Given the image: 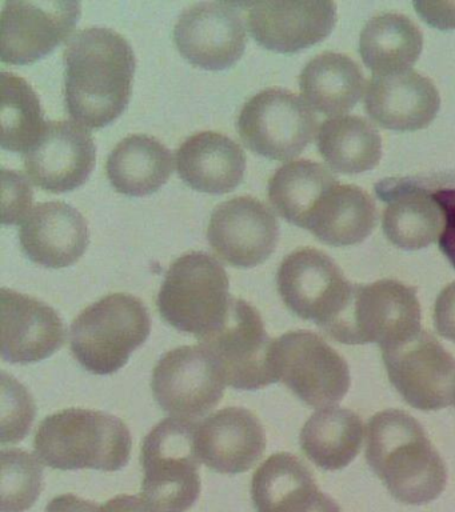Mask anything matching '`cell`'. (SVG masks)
Returning <instances> with one entry per match:
<instances>
[{
  "instance_id": "obj_1",
  "label": "cell",
  "mask_w": 455,
  "mask_h": 512,
  "mask_svg": "<svg viewBox=\"0 0 455 512\" xmlns=\"http://www.w3.org/2000/svg\"><path fill=\"white\" fill-rule=\"evenodd\" d=\"M63 59L71 118L91 130L118 119L130 102L137 67L130 43L110 28H86L67 43Z\"/></svg>"
},
{
  "instance_id": "obj_2",
  "label": "cell",
  "mask_w": 455,
  "mask_h": 512,
  "mask_svg": "<svg viewBox=\"0 0 455 512\" xmlns=\"http://www.w3.org/2000/svg\"><path fill=\"white\" fill-rule=\"evenodd\" d=\"M366 460L399 502H433L446 487L447 471L421 423L401 410L378 412L367 424Z\"/></svg>"
},
{
  "instance_id": "obj_3",
  "label": "cell",
  "mask_w": 455,
  "mask_h": 512,
  "mask_svg": "<svg viewBox=\"0 0 455 512\" xmlns=\"http://www.w3.org/2000/svg\"><path fill=\"white\" fill-rule=\"evenodd\" d=\"M34 447L41 463L55 470L114 472L129 463L133 439L118 416L67 408L43 420Z\"/></svg>"
},
{
  "instance_id": "obj_4",
  "label": "cell",
  "mask_w": 455,
  "mask_h": 512,
  "mask_svg": "<svg viewBox=\"0 0 455 512\" xmlns=\"http://www.w3.org/2000/svg\"><path fill=\"white\" fill-rule=\"evenodd\" d=\"M229 275L213 255L193 251L175 260L157 296L159 314L178 331L201 340L229 315Z\"/></svg>"
},
{
  "instance_id": "obj_5",
  "label": "cell",
  "mask_w": 455,
  "mask_h": 512,
  "mask_svg": "<svg viewBox=\"0 0 455 512\" xmlns=\"http://www.w3.org/2000/svg\"><path fill=\"white\" fill-rule=\"evenodd\" d=\"M150 332L151 319L142 300L129 294L107 295L71 324V352L91 374H115Z\"/></svg>"
},
{
  "instance_id": "obj_6",
  "label": "cell",
  "mask_w": 455,
  "mask_h": 512,
  "mask_svg": "<svg viewBox=\"0 0 455 512\" xmlns=\"http://www.w3.org/2000/svg\"><path fill=\"white\" fill-rule=\"evenodd\" d=\"M197 423L167 418L147 434L142 446V496L157 512H186L201 495Z\"/></svg>"
},
{
  "instance_id": "obj_7",
  "label": "cell",
  "mask_w": 455,
  "mask_h": 512,
  "mask_svg": "<svg viewBox=\"0 0 455 512\" xmlns=\"http://www.w3.org/2000/svg\"><path fill=\"white\" fill-rule=\"evenodd\" d=\"M421 330L417 288L382 279L355 286L349 308L326 334L339 343H377L385 350Z\"/></svg>"
},
{
  "instance_id": "obj_8",
  "label": "cell",
  "mask_w": 455,
  "mask_h": 512,
  "mask_svg": "<svg viewBox=\"0 0 455 512\" xmlns=\"http://www.w3.org/2000/svg\"><path fill=\"white\" fill-rule=\"evenodd\" d=\"M221 367L229 386L255 391L278 382L274 343L258 310L234 298L225 322L199 340Z\"/></svg>"
},
{
  "instance_id": "obj_9",
  "label": "cell",
  "mask_w": 455,
  "mask_h": 512,
  "mask_svg": "<svg viewBox=\"0 0 455 512\" xmlns=\"http://www.w3.org/2000/svg\"><path fill=\"white\" fill-rule=\"evenodd\" d=\"M238 132L255 154L285 162L297 158L313 142L318 120L301 96L283 88H267L243 106Z\"/></svg>"
},
{
  "instance_id": "obj_10",
  "label": "cell",
  "mask_w": 455,
  "mask_h": 512,
  "mask_svg": "<svg viewBox=\"0 0 455 512\" xmlns=\"http://www.w3.org/2000/svg\"><path fill=\"white\" fill-rule=\"evenodd\" d=\"M277 284L287 308L325 332L345 314L355 288L329 255L307 247L283 259Z\"/></svg>"
},
{
  "instance_id": "obj_11",
  "label": "cell",
  "mask_w": 455,
  "mask_h": 512,
  "mask_svg": "<svg viewBox=\"0 0 455 512\" xmlns=\"http://www.w3.org/2000/svg\"><path fill=\"white\" fill-rule=\"evenodd\" d=\"M274 364L278 380L309 407H333L349 391L346 360L314 332L291 331L275 339Z\"/></svg>"
},
{
  "instance_id": "obj_12",
  "label": "cell",
  "mask_w": 455,
  "mask_h": 512,
  "mask_svg": "<svg viewBox=\"0 0 455 512\" xmlns=\"http://www.w3.org/2000/svg\"><path fill=\"white\" fill-rule=\"evenodd\" d=\"M390 382L410 406L435 411L455 403V359L429 332L382 350Z\"/></svg>"
},
{
  "instance_id": "obj_13",
  "label": "cell",
  "mask_w": 455,
  "mask_h": 512,
  "mask_svg": "<svg viewBox=\"0 0 455 512\" xmlns=\"http://www.w3.org/2000/svg\"><path fill=\"white\" fill-rule=\"evenodd\" d=\"M226 379L210 352L183 346L163 355L154 368L151 388L163 411L177 418H199L222 399Z\"/></svg>"
},
{
  "instance_id": "obj_14",
  "label": "cell",
  "mask_w": 455,
  "mask_h": 512,
  "mask_svg": "<svg viewBox=\"0 0 455 512\" xmlns=\"http://www.w3.org/2000/svg\"><path fill=\"white\" fill-rule=\"evenodd\" d=\"M81 14L78 2H6L0 19L2 62H38L73 34Z\"/></svg>"
},
{
  "instance_id": "obj_15",
  "label": "cell",
  "mask_w": 455,
  "mask_h": 512,
  "mask_svg": "<svg viewBox=\"0 0 455 512\" xmlns=\"http://www.w3.org/2000/svg\"><path fill=\"white\" fill-rule=\"evenodd\" d=\"M235 3L202 2L186 8L174 28L183 58L203 70L234 66L245 52V23Z\"/></svg>"
},
{
  "instance_id": "obj_16",
  "label": "cell",
  "mask_w": 455,
  "mask_h": 512,
  "mask_svg": "<svg viewBox=\"0 0 455 512\" xmlns=\"http://www.w3.org/2000/svg\"><path fill=\"white\" fill-rule=\"evenodd\" d=\"M279 224L270 208L253 196L219 204L211 214L207 239L223 260L239 268L257 267L273 255Z\"/></svg>"
},
{
  "instance_id": "obj_17",
  "label": "cell",
  "mask_w": 455,
  "mask_h": 512,
  "mask_svg": "<svg viewBox=\"0 0 455 512\" xmlns=\"http://www.w3.org/2000/svg\"><path fill=\"white\" fill-rule=\"evenodd\" d=\"M25 167L35 186L62 194L81 187L94 170L93 136L73 120L47 122L34 146L25 152Z\"/></svg>"
},
{
  "instance_id": "obj_18",
  "label": "cell",
  "mask_w": 455,
  "mask_h": 512,
  "mask_svg": "<svg viewBox=\"0 0 455 512\" xmlns=\"http://www.w3.org/2000/svg\"><path fill=\"white\" fill-rule=\"evenodd\" d=\"M249 10V28L267 50L294 54L326 39L337 20L333 2L242 3Z\"/></svg>"
},
{
  "instance_id": "obj_19",
  "label": "cell",
  "mask_w": 455,
  "mask_h": 512,
  "mask_svg": "<svg viewBox=\"0 0 455 512\" xmlns=\"http://www.w3.org/2000/svg\"><path fill=\"white\" fill-rule=\"evenodd\" d=\"M2 358L13 364L41 362L61 350L66 327L41 300L2 288Z\"/></svg>"
},
{
  "instance_id": "obj_20",
  "label": "cell",
  "mask_w": 455,
  "mask_h": 512,
  "mask_svg": "<svg viewBox=\"0 0 455 512\" xmlns=\"http://www.w3.org/2000/svg\"><path fill=\"white\" fill-rule=\"evenodd\" d=\"M201 463L219 474H241L262 458L265 428L253 412L242 407L223 408L197 426Z\"/></svg>"
},
{
  "instance_id": "obj_21",
  "label": "cell",
  "mask_w": 455,
  "mask_h": 512,
  "mask_svg": "<svg viewBox=\"0 0 455 512\" xmlns=\"http://www.w3.org/2000/svg\"><path fill=\"white\" fill-rule=\"evenodd\" d=\"M19 242L27 258L38 266L70 267L89 246V227L81 212L70 204L41 203L23 219Z\"/></svg>"
},
{
  "instance_id": "obj_22",
  "label": "cell",
  "mask_w": 455,
  "mask_h": 512,
  "mask_svg": "<svg viewBox=\"0 0 455 512\" xmlns=\"http://www.w3.org/2000/svg\"><path fill=\"white\" fill-rule=\"evenodd\" d=\"M439 107L441 96L437 87L414 70L374 75L367 84V115L387 130H422L433 122Z\"/></svg>"
},
{
  "instance_id": "obj_23",
  "label": "cell",
  "mask_w": 455,
  "mask_h": 512,
  "mask_svg": "<svg viewBox=\"0 0 455 512\" xmlns=\"http://www.w3.org/2000/svg\"><path fill=\"white\" fill-rule=\"evenodd\" d=\"M251 498L257 512H342L309 468L287 452L271 455L254 472Z\"/></svg>"
},
{
  "instance_id": "obj_24",
  "label": "cell",
  "mask_w": 455,
  "mask_h": 512,
  "mask_svg": "<svg viewBox=\"0 0 455 512\" xmlns=\"http://www.w3.org/2000/svg\"><path fill=\"white\" fill-rule=\"evenodd\" d=\"M177 168L179 178L193 190L222 195L241 184L246 156L229 136L203 131L187 138L178 148Z\"/></svg>"
},
{
  "instance_id": "obj_25",
  "label": "cell",
  "mask_w": 455,
  "mask_h": 512,
  "mask_svg": "<svg viewBox=\"0 0 455 512\" xmlns=\"http://www.w3.org/2000/svg\"><path fill=\"white\" fill-rule=\"evenodd\" d=\"M365 83L359 64L337 52L315 56L299 75V88L306 103L334 118L353 110L362 98Z\"/></svg>"
},
{
  "instance_id": "obj_26",
  "label": "cell",
  "mask_w": 455,
  "mask_h": 512,
  "mask_svg": "<svg viewBox=\"0 0 455 512\" xmlns=\"http://www.w3.org/2000/svg\"><path fill=\"white\" fill-rule=\"evenodd\" d=\"M174 170L173 154L154 136L130 135L111 151L107 178L118 192L129 196L154 194Z\"/></svg>"
},
{
  "instance_id": "obj_27",
  "label": "cell",
  "mask_w": 455,
  "mask_h": 512,
  "mask_svg": "<svg viewBox=\"0 0 455 512\" xmlns=\"http://www.w3.org/2000/svg\"><path fill=\"white\" fill-rule=\"evenodd\" d=\"M375 226L371 196L354 184H338L323 196L306 230L329 246L345 247L363 242Z\"/></svg>"
},
{
  "instance_id": "obj_28",
  "label": "cell",
  "mask_w": 455,
  "mask_h": 512,
  "mask_svg": "<svg viewBox=\"0 0 455 512\" xmlns=\"http://www.w3.org/2000/svg\"><path fill=\"white\" fill-rule=\"evenodd\" d=\"M422 48L423 36L417 24L395 12L374 16L359 38V54L374 75L411 70Z\"/></svg>"
},
{
  "instance_id": "obj_29",
  "label": "cell",
  "mask_w": 455,
  "mask_h": 512,
  "mask_svg": "<svg viewBox=\"0 0 455 512\" xmlns=\"http://www.w3.org/2000/svg\"><path fill=\"white\" fill-rule=\"evenodd\" d=\"M299 440L315 466L326 471L342 470L361 451L362 420L346 408H323L307 420Z\"/></svg>"
},
{
  "instance_id": "obj_30",
  "label": "cell",
  "mask_w": 455,
  "mask_h": 512,
  "mask_svg": "<svg viewBox=\"0 0 455 512\" xmlns=\"http://www.w3.org/2000/svg\"><path fill=\"white\" fill-rule=\"evenodd\" d=\"M338 184V179L322 164L295 160L271 176L269 200L287 222L307 228L323 196Z\"/></svg>"
},
{
  "instance_id": "obj_31",
  "label": "cell",
  "mask_w": 455,
  "mask_h": 512,
  "mask_svg": "<svg viewBox=\"0 0 455 512\" xmlns=\"http://www.w3.org/2000/svg\"><path fill=\"white\" fill-rule=\"evenodd\" d=\"M382 226L386 238L395 247L421 250L441 239L445 216L433 194L422 188L401 186L391 194Z\"/></svg>"
},
{
  "instance_id": "obj_32",
  "label": "cell",
  "mask_w": 455,
  "mask_h": 512,
  "mask_svg": "<svg viewBox=\"0 0 455 512\" xmlns=\"http://www.w3.org/2000/svg\"><path fill=\"white\" fill-rule=\"evenodd\" d=\"M318 150L334 171L361 174L373 170L382 156L377 128L359 116H337L319 127Z\"/></svg>"
},
{
  "instance_id": "obj_33",
  "label": "cell",
  "mask_w": 455,
  "mask_h": 512,
  "mask_svg": "<svg viewBox=\"0 0 455 512\" xmlns=\"http://www.w3.org/2000/svg\"><path fill=\"white\" fill-rule=\"evenodd\" d=\"M2 143L3 150L29 151L45 130L41 100L21 76L2 72Z\"/></svg>"
},
{
  "instance_id": "obj_34",
  "label": "cell",
  "mask_w": 455,
  "mask_h": 512,
  "mask_svg": "<svg viewBox=\"0 0 455 512\" xmlns=\"http://www.w3.org/2000/svg\"><path fill=\"white\" fill-rule=\"evenodd\" d=\"M41 463L29 452L11 448L2 451V512H25L42 491Z\"/></svg>"
},
{
  "instance_id": "obj_35",
  "label": "cell",
  "mask_w": 455,
  "mask_h": 512,
  "mask_svg": "<svg viewBox=\"0 0 455 512\" xmlns=\"http://www.w3.org/2000/svg\"><path fill=\"white\" fill-rule=\"evenodd\" d=\"M35 403L26 388L6 372L2 374V443H18L29 434Z\"/></svg>"
},
{
  "instance_id": "obj_36",
  "label": "cell",
  "mask_w": 455,
  "mask_h": 512,
  "mask_svg": "<svg viewBox=\"0 0 455 512\" xmlns=\"http://www.w3.org/2000/svg\"><path fill=\"white\" fill-rule=\"evenodd\" d=\"M3 224H17L29 215L34 200L30 183L17 171L3 170Z\"/></svg>"
},
{
  "instance_id": "obj_37",
  "label": "cell",
  "mask_w": 455,
  "mask_h": 512,
  "mask_svg": "<svg viewBox=\"0 0 455 512\" xmlns=\"http://www.w3.org/2000/svg\"><path fill=\"white\" fill-rule=\"evenodd\" d=\"M433 198L445 216V228L439 239V248L455 267V188L435 191Z\"/></svg>"
},
{
  "instance_id": "obj_38",
  "label": "cell",
  "mask_w": 455,
  "mask_h": 512,
  "mask_svg": "<svg viewBox=\"0 0 455 512\" xmlns=\"http://www.w3.org/2000/svg\"><path fill=\"white\" fill-rule=\"evenodd\" d=\"M434 323L439 335L455 342V282L439 294L435 302Z\"/></svg>"
},
{
  "instance_id": "obj_39",
  "label": "cell",
  "mask_w": 455,
  "mask_h": 512,
  "mask_svg": "<svg viewBox=\"0 0 455 512\" xmlns=\"http://www.w3.org/2000/svg\"><path fill=\"white\" fill-rule=\"evenodd\" d=\"M414 8L429 26L455 30V2H414Z\"/></svg>"
},
{
  "instance_id": "obj_40",
  "label": "cell",
  "mask_w": 455,
  "mask_h": 512,
  "mask_svg": "<svg viewBox=\"0 0 455 512\" xmlns=\"http://www.w3.org/2000/svg\"><path fill=\"white\" fill-rule=\"evenodd\" d=\"M98 512H157L145 499L135 495H119L99 506Z\"/></svg>"
},
{
  "instance_id": "obj_41",
  "label": "cell",
  "mask_w": 455,
  "mask_h": 512,
  "mask_svg": "<svg viewBox=\"0 0 455 512\" xmlns=\"http://www.w3.org/2000/svg\"><path fill=\"white\" fill-rule=\"evenodd\" d=\"M98 504L79 498L77 495L66 494L51 500L46 512H98Z\"/></svg>"
}]
</instances>
